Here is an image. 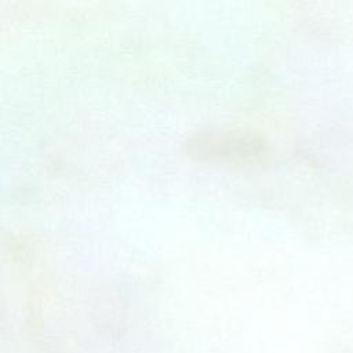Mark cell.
<instances>
[{
    "instance_id": "cell-1",
    "label": "cell",
    "mask_w": 353,
    "mask_h": 353,
    "mask_svg": "<svg viewBox=\"0 0 353 353\" xmlns=\"http://www.w3.org/2000/svg\"><path fill=\"white\" fill-rule=\"evenodd\" d=\"M189 150L197 157L205 159L256 160L265 153V142L254 132L208 131L192 138Z\"/></svg>"
}]
</instances>
